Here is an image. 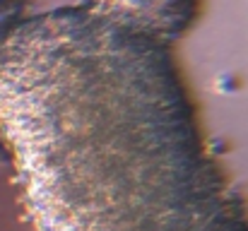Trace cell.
Segmentation results:
<instances>
[{"label": "cell", "instance_id": "obj_1", "mask_svg": "<svg viewBox=\"0 0 248 231\" xmlns=\"http://www.w3.org/2000/svg\"><path fill=\"white\" fill-rule=\"evenodd\" d=\"M0 121L44 231H234L169 56L104 5L7 31Z\"/></svg>", "mask_w": 248, "mask_h": 231}, {"label": "cell", "instance_id": "obj_2", "mask_svg": "<svg viewBox=\"0 0 248 231\" xmlns=\"http://www.w3.org/2000/svg\"><path fill=\"white\" fill-rule=\"evenodd\" d=\"M101 5L150 34L176 31L190 17L186 10L190 0H104Z\"/></svg>", "mask_w": 248, "mask_h": 231}, {"label": "cell", "instance_id": "obj_3", "mask_svg": "<svg viewBox=\"0 0 248 231\" xmlns=\"http://www.w3.org/2000/svg\"><path fill=\"white\" fill-rule=\"evenodd\" d=\"M2 19H5V15H2V2H0V41L7 36V31H5V27H2Z\"/></svg>", "mask_w": 248, "mask_h": 231}]
</instances>
